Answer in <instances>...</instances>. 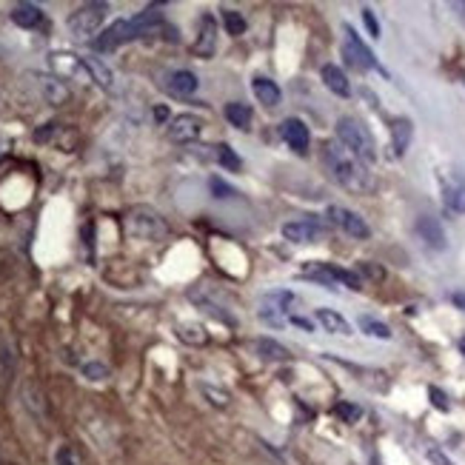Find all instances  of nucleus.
Returning <instances> with one entry per match:
<instances>
[{"instance_id": "8fccbe9b", "label": "nucleus", "mask_w": 465, "mask_h": 465, "mask_svg": "<svg viewBox=\"0 0 465 465\" xmlns=\"http://www.w3.org/2000/svg\"><path fill=\"white\" fill-rule=\"evenodd\" d=\"M459 351H462V354H465V337H462V340H459Z\"/></svg>"}, {"instance_id": "0eeeda50", "label": "nucleus", "mask_w": 465, "mask_h": 465, "mask_svg": "<svg viewBox=\"0 0 465 465\" xmlns=\"http://www.w3.org/2000/svg\"><path fill=\"white\" fill-rule=\"evenodd\" d=\"M137 38V32H135V26H132V17L129 20H114L106 32H100V38H95V46L98 52H114L117 46H123V43H129V40H135Z\"/></svg>"}, {"instance_id": "4c0bfd02", "label": "nucleus", "mask_w": 465, "mask_h": 465, "mask_svg": "<svg viewBox=\"0 0 465 465\" xmlns=\"http://www.w3.org/2000/svg\"><path fill=\"white\" fill-rule=\"evenodd\" d=\"M428 397H431V406H434V409H440V411H448V409H451L448 397H445L437 386H431V388H428Z\"/></svg>"}, {"instance_id": "6ab92c4d", "label": "nucleus", "mask_w": 465, "mask_h": 465, "mask_svg": "<svg viewBox=\"0 0 465 465\" xmlns=\"http://www.w3.org/2000/svg\"><path fill=\"white\" fill-rule=\"evenodd\" d=\"M411 135H414V126H411L409 117H394L391 120V140H394V151L399 154V158L409 151Z\"/></svg>"}, {"instance_id": "7ed1b4c3", "label": "nucleus", "mask_w": 465, "mask_h": 465, "mask_svg": "<svg viewBox=\"0 0 465 465\" xmlns=\"http://www.w3.org/2000/svg\"><path fill=\"white\" fill-rule=\"evenodd\" d=\"M126 231L135 240L160 243V240H166L169 226H166V220L151 206H132L129 214H126Z\"/></svg>"}, {"instance_id": "2eb2a0df", "label": "nucleus", "mask_w": 465, "mask_h": 465, "mask_svg": "<svg viewBox=\"0 0 465 465\" xmlns=\"http://www.w3.org/2000/svg\"><path fill=\"white\" fill-rule=\"evenodd\" d=\"M20 399H23V406H26V411L32 414L35 420H46V411H49V406H46V397H43V391H40V386L38 383H32V380H26L23 386H20Z\"/></svg>"}, {"instance_id": "b1692460", "label": "nucleus", "mask_w": 465, "mask_h": 465, "mask_svg": "<svg viewBox=\"0 0 465 465\" xmlns=\"http://www.w3.org/2000/svg\"><path fill=\"white\" fill-rule=\"evenodd\" d=\"M223 114H226V120L231 123L234 129H240V132H249L252 129V109L245 106V103H229L226 109H223Z\"/></svg>"}, {"instance_id": "c756f323", "label": "nucleus", "mask_w": 465, "mask_h": 465, "mask_svg": "<svg viewBox=\"0 0 465 465\" xmlns=\"http://www.w3.org/2000/svg\"><path fill=\"white\" fill-rule=\"evenodd\" d=\"M254 349H257L260 357H266V360H289V349L280 346V343H274V340H266V337L257 340Z\"/></svg>"}, {"instance_id": "dca6fc26", "label": "nucleus", "mask_w": 465, "mask_h": 465, "mask_svg": "<svg viewBox=\"0 0 465 465\" xmlns=\"http://www.w3.org/2000/svg\"><path fill=\"white\" fill-rule=\"evenodd\" d=\"M417 234L422 237L425 245H431V249H437V252L445 249V231H443V226H440L437 217L422 214L420 220H417Z\"/></svg>"}, {"instance_id": "c9c22d12", "label": "nucleus", "mask_w": 465, "mask_h": 465, "mask_svg": "<svg viewBox=\"0 0 465 465\" xmlns=\"http://www.w3.org/2000/svg\"><path fill=\"white\" fill-rule=\"evenodd\" d=\"M83 377H89L91 383H103V380H109V365L106 363H83Z\"/></svg>"}, {"instance_id": "ea45409f", "label": "nucleus", "mask_w": 465, "mask_h": 465, "mask_svg": "<svg viewBox=\"0 0 465 465\" xmlns=\"http://www.w3.org/2000/svg\"><path fill=\"white\" fill-rule=\"evenodd\" d=\"M60 129H63V126H60V123H46L43 129H38V132H35V140H38V143H49V140H52V137H54Z\"/></svg>"}, {"instance_id": "cd10ccee", "label": "nucleus", "mask_w": 465, "mask_h": 465, "mask_svg": "<svg viewBox=\"0 0 465 465\" xmlns=\"http://www.w3.org/2000/svg\"><path fill=\"white\" fill-rule=\"evenodd\" d=\"M52 69L66 72V75H77V72H83L86 66H83V60H80V57L60 52V54H52Z\"/></svg>"}, {"instance_id": "1a4fd4ad", "label": "nucleus", "mask_w": 465, "mask_h": 465, "mask_svg": "<svg viewBox=\"0 0 465 465\" xmlns=\"http://www.w3.org/2000/svg\"><path fill=\"white\" fill-rule=\"evenodd\" d=\"M203 132V123L195 114H177L169 120V140L174 143H192Z\"/></svg>"}, {"instance_id": "09e8293b", "label": "nucleus", "mask_w": 465, "mask_h": 465, "mask_svg": "<svg viewBox=\"0 0 465 465\" xmlns=\"http://www.w3.org/2000/svg\"><path fill=\"white\" fill-rule=\"evenodd\" d=\"M457 9H459V15L465 17V3H457Z\"/></svg>"}, {"instance_id": "5701e85b", "label": "nucleus", "mask_w": 465, "mask_h": 465, "mask_svg": "<svg viewBox=\"0 0 465 465\" xmlns=\"http://www.w3.org/2000/svg\"><path fill=\"white\" fill-rule=\"evenodd\" d=\"M317 323H320L326 331H331V334H343V337L354 334L351 326H349V320H346L343 314L331 312V308H317Z\"/></svg>"}, {"instance_id": "a878e982", "label": "nucleus", "mask_w": 465, "mask_h": 465, "mask_svg": "<svg viewBox=\"0 0 465 465\" xmlns=\"http://www.w3.org/2000/svg\"><path fill=\"white\" fill-rule=\"evenodd\" d=\"M214 160L220 163L223 169H229V171H240V169H243V160L237 158V151H234L229 143L214 146Z\"/></svg>"}, {"instance_id": "bb28decb", "label": "nucleus", "mask_w": 465, "mask_h": 465, "mask_svg": "<svg viewBox=\"0 0 465 465\" xmlns=\"http://www.w3.org/2000/svg\"><path fill=\"white\" fill-rule=\"evenodd\" d=\"M303 277H312L314 283H320V286H326V289H334V286H337L334 277H331L328 263H308V266L303 268Z\"/></svg>"}, {"instance_id": "4be33fe9", "label": "nucleus", "mask_w": 465, "mask_h": 465, "mask_svg": "<svg viewBox=\"0 0 465 465\" xmlns=\"http://www.w3.org/2000/svg\"><path fill=\"white\" fill-rule=\"evenodd\" d=\"M80 60H83V66H86L89 77L95 80L98 86H103V89H114V75H112V69L103 63L100 57H80Z\"/></svg>"}, {"instance_id": "2f4dec72", "label": "nucleus", "mask_w": 465, "mask_h": 465, "mask_svg": "<svg viewBox=\"0 0 465 465\" xmlns=\"http://www.w3.org/2000/svg\"><path fill=\"white\" fill-rule=\"evenodd\" d=\"M220 17H223V26H226V35L240 38V35L245 32V17H243L240 12H234V9H223Z\"/></svg>"}, {"instance_id": "473e14b6", "label": "nucleus", "mask_w": 465, "mask_h": 465, "mask_svg": "<svg viewBox=\"0 0 465 465\" xmlns=\"http://www.w3.org/2000/svg\"><path fill=\"white\" fill-rule=\"evenodd\" d=\"M54 465H83V459H80L75 445L63 443V445H57V451H54Z\"/></svg>"}, {"instance_id": "c03bdc74", "label": "nucleus", "mask_w": 465, "mask_h": 465, "mask_svg": "<svg viewBox=\"0 0 465 465\" xmlns=\"http://www.w3.org/2000/svg\"><path fill=\"white\" fill-rule=\"evenodd\" d=\"M289 323H291V326H300V328H305V331H314V323L305 320V317H289Z\"/></svg>"}, {"instance_id": "f3484780", "label": "nucleus", "mask_w": 465, "mask_h": 465, "mask_svg": "<svg viewBox=\"0 0 465 465\" xmlns=\"http://www.w3.org/2000/svg\"><path fill=\"white\" fill-rule=\"evenodd\" d=\"M197 86H200V80H197V75L189 72V69H177V72H171V75L166 77V89L171 91L174 98H189V95H195Z\"/></svg>"}, {"instance_id": "393cba45", "label": "nucleus", "mask_w": 465, "mask_h": 465, "mask_svg": "<svg viewBox=\"0 0 465 465\" xmlns=\"http://www.w3.org/2000/svg\"><path fill=\"white\" fill-rule=\"evenodd\" d=\"M160 23H163V12H160L158 6H146L140 15L132 17V26H135L137 38L146 35V32H151V29H154V26H160Z\"/></svg>"}, {"instance_id": "f704fd0d", "label": "nucleus", "mask_w": 465, "mask_h": 465, "mask_svg": "<svg viewBox=\"0 0 465 465\" xmlns=\"http://www.w3.org/2000/svg\"><path fill=\"white\" fill-rule=\"evenodd\" d=\"M177 337L183 340V343H192V346H203L206 343V331L200 328V326H180V331H177Z\"/></svg>"}, {"instance_id": "aec40b11", "label": "nucleus", "mask_w": 465, "mask_h": 465, "mask_svg": "<svg viewBox=\"0 0 465 465\" xmlns=\"http://www.w3.org/2000/svg\"><path fill=\"white\" fill-rule=\"evenodd\" d=\"M252 89H254V98L260 100V103H266L268 109H274V106H280V89H277V83L271 80V77H266V75H260V77H254L252 80Z\"/></svg>"}, {"instance_id": "79ce46f5", "label": "nucleus", "mask_w": 465, "mask_h": 465, "mask_svg": "<svg viewBox=\"0 0 465 465\" xmlns=\"http://www.w3.org/2000/svg\"><path fill=\"white\" fill-rule=\"evenodd\" d=\"M425 457H428L431 462H437V465H454V462H451V459H448L440 448H428V451H425Z\"/></svg>"}, {"instance_id": "f257e3e1", "label": "nucleus", "mask_w": 465, "mask_h": 465, "mask_svg": "<svg viewBox=\"0 0 465 465\" xmlns=\"http://www.w3.org/2000/svg\"><path fill=\"white\" fill-rule=\"evenodd\" d=\"M323 160H326L331 177L351 192H368L371 185H374L371 183V174L365 171V166L354 158V154H349L340 143H326L323 146Z\"/></svg>"}, {"instance_id": "de8ad7c7", "label": "nucleus", "mask_w": 465, "mask_h": 465, "mask_svg": "<svg viewBox=\"0 0 465 465\" xmlns=\"http://www.w3.org/2000/svg\"><path fill=\"white\" fill-rule=\"evenodd\" d=\"M6 151H9V140H6V137H0V158H3Z\"/></svg>"}, {"instance_id": "39448f33", "label": "nucleus", "mask_w": 465, "mask_h": 465, "mask_svg": "<svg viewBox=\"0 0 465 465\" xmlns=\"http://www.w3.org/2000/svg\"><path fill=\"white\" fill-rule=\"evenodd\" d=\"M343 32H346V43H343V54L346 60L354 66V69H380L377 66V60L374 54H371V49L363 43V38L354 32V26H343Z\"/></svg>"}, {"instance_id": "72a5a7b5", "label": "nucleus", "mask_w": 465, "mask_h": 465, "mask_svg": "<svg viewBox=\"0 0 465 465\" xmlns=\"http://www.w3.org/2000/svg\"><path fill=\"white\" fill-rule=\"evenodd\" d=\"M200 391H203V397L211 402V406H217V409H229V391H223V388H214V386H208V383H203L200 386Z\"/></svg>"}, {"instance_id": "20e7f679", "label": "nucleus", "mask_w": 465, "mask_h": 465, "mask_svg": "<svg viewBox=\"0 0 465 465\" xmlns=\"http://www.w3.org/2000/svg\"><path fill=\"white\" fill-rule=\"evenodd\" d=\"M109 15V3H100V0H95V3H83L77 6L72 15H69V32L75 38H89V35H95L98 29L103 26Z\"/></svg>"}, {"instance_id": "37998d69", "label": "nucleus", "mask_w": 465, "mask_h": 465, "mask_svg": "<svg viewBox=\"0 0 465 465\" xmlns=\"http://www.w3.org/2000/svg\"><path fill=\"white\" fill-rule=\"evenodd\" d=\"M360 271H363V274H368L371 280H383V268L371 266V263H360Z\"/></svg>"}, {"instance_id": "4468645a", "label": "nucleus", "mask_w": 465, "mask_h": 465, "mask_svg": "<svg viewBox=\"0 0 465 465\" xmlns=\"http://www.w3.org/2000/svg\"><path fill=\"white\" fill-rule=\"evenodd\" d=\"M217 49V20L214 15H203L200 17V29H197V40H195V54L197 57H214Z\"/></svg>"}, {"instance_id": "a18cd8bd", "label": "nucleus", "mask_w": 465, "mask_h": 465, "mask_svg": "<svg viewBox=\"0 0 465 465\" xmlns=\"http://www.w3.org/2000/svg\"><path fill=\"white\" fill-rule=\"evenodd\" d=\"M451 303H454L457 308H462V312H465V294H462V291H454V294H451Z\"/></svg>"}, {"instance_id": "9b49d317", "label": "nucleus", "mask_w": 465, "mask_h": 465, "mask_svg": "<svg viewBox=\"0 0 465 465\" xmlns=\"http://www.w3.org/2000/svg\"><path fill=\"white\" fill-rule=\"evenodd\" d=\"M280 135H283V140L289 143V148H294L297 154H305V151H308L312 135H308V126H305L300 117H286V120L280 123Z\"/></svg>"}, {"instance_id": "3c124183", "label": "nucleus", "mask_w": 465, "mask_h": 465, "mask_svg": "<svg viewBox=\"0 0 465 465\" xmlns=\"http://www.w3.org/2000/svg\"><path fill=\"white\" fill-rule=\"evenodd\" d=\"M462 83H465V77H462Z\"/></svg>"}, {"instance_id": "9d476101", "label": "nucleus", "mask_w": 465, "mask_h": 465, "mask_svg": "<svg viewBox=\"0 0 465 465\" xmlns=\"http://www.w3.org/2000/svg\"><path fill=\"white\" fill-rule=\"evenodd\" d=\"M35 80H38V89H40V95H43V100L46 103H52V106H63V103H69V98H72V91H69V86L60 80L57 75H32Z\"/></svg>"}, {"instance_id": "412c9836", "label": "nucleus", "mask_w": 465, "mask_h": 465, "mask_svg": "<svg viewBox=\"0 0 465 465\" xmlns=\"http://www.w3.org/2000/svg\"><path fill=\"white\" fill-rule=\"evenodd\" d=\"M12 23L20 29H35L43 23V9L38 3H17L12 9Z\"/></svg>"}, {"instance_id": "e433bc0d", "label": "nucleus", "mask_w": 465, "mask_h": 465, "mask_svg": "<svg viewBox=\"0 0 465 465\" xmlns=\"http://www.w3.org/2000/svg\"><path fill=\"white\" fill-rule=\"evenodd\" d=\"M15 368V354H12V346L6 343V337H0V374H12Z\"/></svg>"}, {"instance_id": "ddd939ff", "label": "nucleus", "mask_w": 465, "mask_h": 465, "mask_svg": "<svg viewBox=\"0 0 465 465\" xmlns=\"http://www.w3.org/2000/svg\"><path fill=\"white\" fill-rule=\"evenodd\" d=\"M323 223L320 220H291L283 226V237L291 243H314L323 237Z\"/></svg>"}, {"instance_id": "423d86ee", "label": "nucleus", "mask_w": 465, "mask_h": 465, "mask_svg": "<svg viewBox=\"0 0 465 465\" xmlns=\"http://www.w3.org/2000/svg\"><path fill=\"white\" fill-rule=\"evenodd\" d=\"M328 220L331 223H337L340 229H343L346 234H351V237H357V240H368L371 237V229H368V223L363 220V217L357 214V211H351V208H343V206H328Z\"/></svg>"}, {"instance_id": "a211bd4d", "label": "nucleus", "mask_w": 465, "mask_h": 465, "mask_svg": "<svg viewBox=\"0 0 465 465\" xmlns=\"http://www.w3.org/2000/svg\"><path fill=\"white\" fill-rule=\"evenodd\" d=\"M320 75H323V83H326V89H328V91H334L337 98H349V95H351V83H349L346 72L340 69V66H334V63H326Z\"/></svg>"}, {"instance_id": "6e6552de", "label": "nucleus", "mask_w": 465, "mask_h": 465, "mask_svg": "<svg viewBox=\"0 0 465 465\" xmlns=\"http://www.w3.org/2000/svg\"><path fill=\"white\" fill-rule=\"evenodd\" d=\"M443 203L451 214H465V177L443 174Z\"/></svg>"}, {"instance_id": "c85d7f7f", "label": "nucleus", "mask_w": 465, "mask_h": 465, "mask_svg": "<svg viewBox=\"0 0 465 465\" xmlns=\"http://www.w3.org/2000/svg\"><path fill=\"white\" fill-rule=\"evenodd\" d=\"M331 414L337 417V420H343V422H349V425H354V422H360V417H363V409L357 406V402H334V409H331Z\"/></svg>"}, {"instance_id": "f03ea898", "label": "nucleus", "mask_w": 465, "mask_h": 465, "mask_svg": "<svg viewBox=\"0 0 465 465\" xmlns=\"http://www.w3.org/2000/svg\"><path fill=\"white\" fill-rule=\"evenodd\" d=\"M337 140L349 154H354L360 163H374L377 160L374 137H371V132L357 117H340L337 120Z\"/></svg>"}, {"instance_id": "a19ab883", "label": "nucleus", "mask_w": 465, "mask_h": 465, "mask_svg": "<svg viewBox=\"0 0 465 465\" xmlns=\"http://www.w3.org/2000/svg\"><path fill=\"white\" fill-rule=\"evenodd\" d=\"M363 23H365V29H368V35H371V38H380V23H377L374 12H371L368 6L363 9Z\"/></svg>"}, {"instance_id": "49530a36", "label": "nucleus", "mask_w": 465, "mask_h": 465, "mask_svg": "<svg viewBox=\"0 0 465 465\" xmlns=\"http://www.w3.org/2000/svg\"><path fill=\"white\" fill-rule=\"evenodd\" d=\"M154 117H158V120H160V123H163V120H166V117H169V112H166V109H163V106H158V109H154Z\"/></svg>"}, {"instance_id": "f8f14e48", "label": "nucleus", "mask_w": 465, "mask_h": 465, "mask_svg": "<svg viewBox=\"0 0 465 465\" xmlns=\"http://www.w3.org/2000/svg\"><path fill=\"white\" fill-rule=\"evenodd\" d=\"M294 300V294L291 291H268L266 294V300H263V308H260V320H266V323H271V326H280L283 320H280V314L289 308V303Z\"/></svg>"}, {"instance_id": "7c9ffc66", "label": "nucleus", "mask_w": 465, "mask_h": 465, "mask_svg": "<svg viewBox=\"0 0 465 465\" xmlns=\"http://www.w3.org/2000/svg\"><path fill=\"white\" fill-rule=\"evenodd\" d=\"M357 326H360V331H363V334H368V337H377V340H391V328H388L386 323L374 320V317H360V320H357Z\"/></svg>"}, {"instance_id": "58836bf2", "label": "nucleus", "mask_w": 465, "mask_h": 465, "mask_svg": "<svg viewBox=\"0 0 465 465\" xmlns=\"http://www.w3.org/2000/svg\"><path fill=\"white\" fill-rule=\"evenodd\" d=\"M208 185H211L214 197H234V195H237V192L231 189V185H229V183H223L220 177H211V180H208Z\"/></svg>"}]
</instances>
